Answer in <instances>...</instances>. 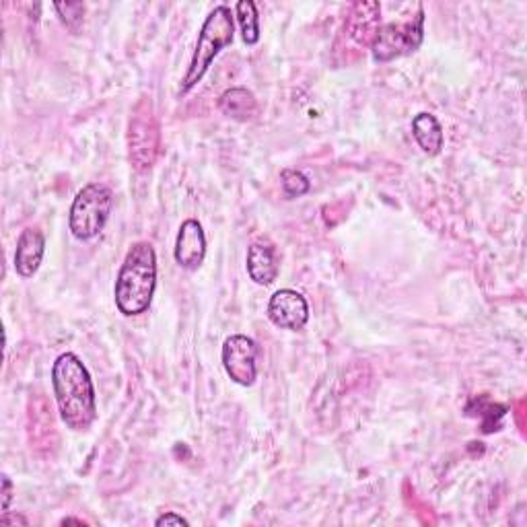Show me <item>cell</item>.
<instances>
[{
	"label": "cell",
	"mask_w": 527,
	"mask_h": 527,
	"mask_svg": "<svg viewBox=\"0 0 527 527\" xmlns=\"http://www.w3.org/2000/svg\"><path fill=\"white\" fill-rule=\"evenodd\" d=\"M52 385L64 425L77 433L89 431L97 418V400L83 361L73 353L60 355L52 367Z\"/></svg>",
	"instance_id": "6da1fadb"
},
{
	"label": "cell",
	"mask_w": 527,
	"mask_h": 527,
	"mask_svg": "<svg viewBox=\"0 0 527 527\" xmlns=\"http://www.w3.org/2000/svg\"><path fill=\"white\" fill-rule=\"evenodd\" d=\"M157 287V254L149 241H136L116 278V307L126 318L143 315Z\"/></svg>",
	"instance_id": "7a4b0ae2"
},
{
	"label": "cell",
	"mask_w": 527,
	"mask_h": 527,
	"mask_svg": "<svg viewBox=\"0 0 527 527\" xmlns=\"http://www.w3.org/2000/svg\"><path fill=\"white\" fill-rule=\"evenodd\" d=\"M235 35V23H233V13L229 7H217L210 13L198 33L196 50L192 54L188 73L182 81L180 91L190 93L206 75V70L213 64V60L219 56L221 50H225Z\"/></svg>",
	"instance_id": "3957f363"
},
{
	"label": "cell",
	"mask_w": 527,
	"mask_h": 527,
	"mask_svg": "<svg viewBox=\"0 0 527 527\" xmlns=\"http://www.w3.org/2000/svg\"><path fill=\"white\" fill-rule=\"evenodd\" d=\"M128 153L138 173L149 171L161 155V126L147 97L140 99L132 110L128 122Z\"/></svg>",
	"instance_id": "277c9868"
},
{
	"label": "cell",
	"mask_w": 527,
	"mask_h": 527,
	"mask_svg": "<svg viewBox=\"0 0 527 527\" xmlns=\"http://www.w3.org/2000/svg\"><path fill=\"white\" fill-rule=\"evenodd\" d=\"M114 206V194L105 184H89L85 186L73 206H70V231L81 241H89L97 237L105 223L110 219Z\"/></svg>",
	"instance_id": "5b68a950"
},
{
	"label": "cell",
	"mask_w": 527,
	"mask_h": 527,
	"mask_svg": "<svg viewBox=\"0 0 527 527\" xmlns=\"http://www.w3.org/2000/svg\"><path fill=\"white\" fill-rule=\"evenodd\" d=\"M425 38V9L418 7L416 15L408 21H394L379 27L377 38L371 46L377 62H390L400 56L412 54L420 48Z\"/></svg>",
	"instance_id": "8992f818"
},
{
	"label": "cell",
	"mask_w": 527,
	"mask_h": 527,
	"mask_svg": "<svg viewBox=\"0 0 527 527\" xmlns=\"http://www.w3.org/2000/svg\"><path fill=\"white\" fill-rule=\"evenodd\" d=\"M223 367L231 381L250 388L258 377V344L243 334H233L223 344Z\"/></svg>",
	"instance_id": "52a82bcc"
},
{
	"label": "cell",
	"mask_w": 527,
	"mask_h": 527,
	"mask_svg": "<svg viewBox=\"0 0 527 527\" xmlns=\"http://www.w3.org/2000/svg\"><path fill=\"white\" fill-rule=\"evenodd\" d=\"M379 23H381V5L375 0H365V3H355L350 7L342 35L346 42L353 46L355 50L371 48L377 33H379Z\"/></svg>",
	"instance_id": "ba28073f"
},
{
	"label": "cell",
	"mask_w": 527,
	"mask_h": 527,
	"mask_svg": "<svg viewBox=\"0 0 527 527\" xmlns=\"http://www.w3.org/2000/svg\"><path fill=\"white\" fill-rule=\"evenodd\" d=\"M268 318L278 328L299 332L309 322L307 299L293 289H280L270 297Z\"/></svg>",
	"instance_id": "9c48e42d"
},
{
	"label": "cell",
	"mask_w": 527,
	"mask_h": 527,
	"mask_svg": "<svg viewBox=\"0 0 527 527\" xmlns=\"http://www.w3.org/2000/svg\"><path fill=\"white\" fill-rule=\"evenodd\" d=\"M206 256L204 229L196 219L182 223L178 239H175V262L184 270H198Z\"/></svg>",
	"instance_id": "30bf717a"
},
{
	"label": "cell",
	"mask_w": 527,
	"mask_h": 527,
	"mask_svg": "<svg viewBox=\"0 0 527 527\" xmlns=\"http://www.w3.org/2000/svg\"><path fill=\"white\" fill-rule=\"evenodd\" d=\"M280 272L274 243L268 237L256 239L248 250V274L256 285H272Z\"/></svg>",
	"instance_id": "8fae6325"
},
{
	"label": "cell",
	"mask_w": 527,
	"mask_h": 527,
	"mask_svg": "<svg viewBox=\"0 0 527 527\" xmlns=\"http://www.w3.org/2000/svg\"><path fill=\"white\" fill-rule=\"evenodd\" d=\"M46 252V237L38 227H27L17 241L15 270L23 278H31L40 270Z\"/></svg>",
	"instance_id": "7c38bea8"
},
{
	"label": "cell",
	"mask_w": 527,
	"mask_h": 527,
	"mask_svg": "<svg viewBox=\"0 0 527 527\" xmlns=\"http://www.w3.org/2000/svg\"><path fill=\"white\" fill-rule=\"evenodd\" d=\"M219 110L237 122H248L258 114V101L252 91L243 87H233L221 95Z\"/></svg>",
	"instance_id": "4fadbf2b"
},
{
	"label": "cell",
	"mask_w": 527,
	"mask_h": 527,
	"mask_svg": "<svg viewBox=\"0 0 527 527\" xmlns=\"http://www.w3.org/2000/svg\"><path fill=\"white\" fill-rule=\"evenodd\" d=\"M412 134L416 138L418 147L423 149L427 155H439L445 143V136H443V128L439 124V120L433 114H418L412 120Z\"/></svg>",
	"instance_id": "5bb4252c"
},
{
	"label": "cell",
	"mask_w": 527,
	"mask_h": 527,
	"mask_svg": "<svg viewBox=\"0 0 527 527\" xmlns=\"http://www.w3.org/2000/svg\"><path fill=\"white\" fill-rule=\"evenodd\" d=\"M235 17L241 27L243 42L248 46L258 44L260 42V17H258L256 3H252V0H239L235 7Z\"/></svg>",
	"instance_id": "9a60e30c"
},
{
	"label": "cell",
	"mask_w": 527,
	"mask_h": 527,
	"mask_svg": "<svg viewBox=\"0 0 527 527\" xmlns=\"http://www.w3.org/2000/svg\"><path fill=\"white\" fill-rule=\"evenodd\" d=\"M280 182H283V190L289 198H301L311 188L309 180L297 169H285L283 173H280Z\"/></svg>",
	"instance_id": "2e32d148"
},
{
	"label": "cell",
	"mask_w": 527,
	"mask_h": 527,
	"mask_svg": "<svg viewBox=\"0 0 527 527\" xmlns=\"http://www.w3.org/2000/svg\"><path fill=\"white\" fill-rule=\"evenodd\" d=\"M56 13L60 15V21L73 31L79 33L83 19H85V5L83 3H56Z\"/></svg>",
	"instance_id": "e0dca14e"
},
{
	"label": "cell",
	"mask_w": 527,
	"mask_h": 527,
	"mask_svg": "<svg viewBox=\"0 0 527 527\" xmlns=\"http://www.w3.org/2000/svg\"><path fill=\"white\" fill-rule=\"evenodd\" d=\"M155 525H157V527H163V525H190V521L184 519V517L178 515V513H165V515H161V517L155 521Z\"/></svg>",
	"instance_id": "ac0fdd59"
},
{
	"label": "cell",
	"mask_w": 527,
	"mask_h": 527,
	"mask_svg": "<svg viewBox=\"0 0 527 527\" xmlns=\"http://www.w3.org/2000/svg\"><path fill=\"white\" fill-rule=\"evenodd\" d=\"M11 501H13V482H11V478L5 474V476H3V511H5V513L9 511Z\"/></svg>",
	"instance_id": "d6986e66"
},
{
	"label": "cell",
	"mask_w": 527,
	"mask_h": 527,
	"mask_svg": "<svg viewBox=\"0 0 527 527\" xmlns=\"http://www.w3.org/2000/svg\"><path fill=\"white\" fill-rule=\"evenodd\" d=\"M0 523H3V525H17V523H21V525H27V519L25 517H21V515H9V513H5L3 515V519H0Z\"/></svg>",
	"instance_id": "ffe728a7"
},
{
	"label": "cell",
	"mask_w": 527,
	"mask_h": 527,
	"mask_svg": "<svg viewBox=\"0 0 527 527\" xmlns=\"http://www.w3.org/2000/svg\"><path fill=\"white\" fill-rule=\"evenodd\" d=\"M70 523H77V525H87L85 521H79V519H62V525H70Z\"/></svg>",
	"instance_id": "44dd1931"
}]
</instances>
